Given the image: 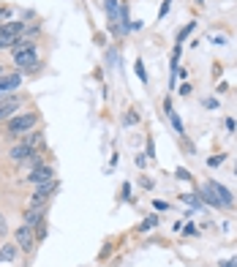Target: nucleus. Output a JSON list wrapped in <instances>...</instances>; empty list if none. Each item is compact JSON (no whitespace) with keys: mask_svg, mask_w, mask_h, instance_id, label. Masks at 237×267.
<instances>
[{"mask_svg":"<svg viewBox=\"0 0 237 267\" xmlns=\"http://www.w3.org/2000/svg\"><path fill=\"white\" fill-rule=\"evenodd\" d=\"M175 175L180 177V180H194V177H191V172H188V169H183V166H177V169H175Z\"/></svg>","mask_w":237,"mask_h":267,"instance_id":"nucleus-27","label":"nucleus"},{"mask_svg":"<svg viewBox=\"0 0 237 267\" xmlns=\"http://www.w3.org/2000/svg\"><path fill=\"white\" fill-rule=\"evenodd\" d=\"M166 115H169V123L175 126V134H180V136H183V134H186V126H183L180 118H177V112L172 109V112H166Z\"/></svg>","mask_w":237,"mask_h":267,"instance_id":"nucleus-16","label":"nucleus"},{"mask_svg":"<svg viewBox=\"0 0 237 267\" xmlns=\"http://www.w3.org/2000/svg\"><path fill=\"white\" fill-rule=\"evenodd\" d=\"M128 196H131V183H123V188H120V199H123V202H131Z\"/></svg>","mask_w":237,"mask_h":267,"instance_id":"nucleus-25","label":"nucleus"},{"mask_svg":"<svg viewBox=\"0 0 237 267\" xmlns=\"http://www.w3.org/2000/svg\"><path fill=\"white\" fill-rule=\"evenodd\" d=\"M235 129H237V123H235L232 118H229V120H227V131H235Z\"/></svg>","mask_w":237,"mask_h":267,"instance_id":"nucleus-34","label":"nucleus"},{"mask_svg":"<svg viewBox=\"0 0 237 267\" xmlns=\"http://www.w3.org/2000/svg\"><path fill=\"white\" fill-rule=\"evenodd\" d=\"M194 27H196V22H188V25L180 30V36H177V41H186V38L191 36V30H194Z\"/></svg>","mask_w":237,"mask_h":267,"instance_id":"nucleus-23","label":"nucleus"},{"mask_svg":"<svg viewBox=\"0 0 237 267\" xmlns=\"http://www.w3.org/2000/svg\"><path fill=\"white\" fill-rule=\"evenodd\" d=\"M22 101H25V98H22L19 93H11V96L0 98V123H5V120L14 118V115L22 109Z\"/></svg>","mask_w":237,"mask_h":267,"instance_id":"nucleus-4","label":"nucleus"},{"mask_svg":"<svg viewBox=\"0 0 237 267\" xmlns=\"http://www.w3.org/2000/svg\"><path fill=\"white\" fill-rule=\"evenodd\" d=\"M235 175H237V166H235Z\"/></svg>","mask_w":237,"mask_h":267,"instance_id":"nucleus-37","label":"nucleus"},{"mask_svg":"<svg viewBox=\"0 0 237 267\" xmlns=\"http://www.w3.org/2000/svg\"><path fill=\"white\" fill-rule=\"evenodd\" d=\"M5 74H8V71H5V66L0 63V77H5Z\"/></svg>","mask_w":237,"mask_h":267,"instance_id":"nucleus-35","label":"nucleus"},{"mask_svg":"<svg viewBox=\"0 0 237 267\" xmlns=\"http://www.w3.org/2000/svg\"><path fill=\"white\" fill-rule=\"evenodd\" d=\"M38 49V44L33 41V38H16L14 41V46H11V55H19V52H36Z\"/></svg>","mask_w":237,"mask_h":267,"instance_id":"nucleus-13","label":"nucleus"},{"mask_svg":"<svg viewBox=\"0 0 237 267\" xmlns=\"http://www.w3.org/2000/svg\"><path fill=\"white\" fill-rule=\"evenodd\" d=\"M196 3H199V5H202V3H205V0H196Z\"/></svg>","mask_w":237,"mask_h":267,"instance_id":"nucleus-36","label":"nucleus"},{"mask_svg":"<svg viewBox=\"0 0 237 267\" xmlns=\"http://www.w3.org/2000/svg\"><path fill=\"white\" fill-rule=\"evenodd\" d=\"M25 180L30 185H44V183H49V180H55V169H52L49 164H41V166H36V169H30V175Z\"/></svg>","mask_w":237,"mask_h":267,"instance_id":"nucleus-5","label":"nucleus"},{"mask_svg":"<svg viewBox=\"0 0 237 267\" xmlns=\"http://www.w3.org/2000/svg\"><path fill=\"white\" fill-rule=\"evenodd\" d=\"M155 226H158V216H147L139 226H136V232H150V229H155Z\"/></svg>","mask_w":237,"mask_h":267,"instance_id":"nucleus-17","label":"nucleus"},{"mask_svg":"<svg viewBox=\"0 0 237 267\" xmlns=\"http://www.w3.org/2000/svg\"><path fill=\"white\" fill-rule=\"evenodd\" d=\"M30 153H33V147H27L25 142H19V144H14V147L8 150V158L14 161V164H25V161L30 158Z\"/></svg>","mask_w":237,"mask_h":267,"instance_id":"nucleus-11","label":"nucleus"},{"mask_svg":"<svg viewBox=\"0 0 237 267\" xmlns=\"http://www.w3.org/2000/svg\"><path fill=\"white\" fill-rule=\"evenodd\" d=\"M57 188H60L57 177L49 180V183H44V185H36V191H33V196H30V202H27V207H47L49 199L57 194Z\"/></svg>","mask_w":237,"mask_h":267,"instance_id":"nucleus-2","label":"nucleus"},{"mask_svg":"<svg viewBox=\"0 0 237 267\" xmlns=\"http://www.w3.org/2000/svg\"><path fill=\"white\" fill-rule=\"evenodd\" d=\"M210 41H213V44H224L227 38H224V36H210Z\"/></svg>","mask_w":237,"mask_h":267,"instance_id":"nucleus-33","label":"nucleus"},{"mask_svg":"<svg viewBox=\"0 0 237 267\" xmlns=\"http://www.w3.org/2000/svg\"><path fill=\"white\" fill-rule=\"evenodd\" d=\"M5 235H8V224H5V216L0 213V240H3Z\"/></svg>","mask_w":237,"mask_h":267,"instance_id":"nucleus-26","label":"nucleus"},{"mask_svg":"<svg viewBox=\"0 0 237 267\" xmlns=\"http://www.w3.org/2000/svg\"><path fill=\"white\" fill-rule=\"evenodd\" d=\"M22 142H25L27 147H33V150H36V147H44V131H36V129L27 131L25 136H22Z\"/></svg>","mask_w":237,"mask_h":267,"instance_id":"nucleus-14","label":"nucleus"},{"mask_svg":"<svg viewBox=\"0 0 237 267\" xmlns=\"http://www.w3.org/2000/svg\"><path fill=\"white\" fill-rule=\"evenodd\" d=\"M14 243H16V248H19L22 254H30L33 248H36V229L27 226V224H19L14 229Z\"/></svg>","mask_w":237,"mask_h":267,"instance_id":"nucleus-3","label":"nucleus"},{"mask_svg":"<svg viewBox=\"0 0 237 267\" xmlns=\"http://www.w3.org/2000/svg\"><path fill=\"white\" fill-rule=\"evenodd\" d=\"M123 123H125V126H136V123H139V112H136V109L131 107L128 112L123 115Z\"/></svg>","mask_w":237,"mask_h":267,"instance_id":"nucleus-18","label":"nucleus"},{"mask_svg":"<svg viewBox=\"0 0 237 267\" xmlns=\"http://www.w3.org/2000/svg\"><path fill=\"white\" fill-rule=\"evenodd\" d=\"M8 14H11L8 5H0V25H3V22H8Z\"/></svg>","mask_w":237,"mask_h":267,"instance_id":"nucleus-29","label":"nucleus"},{"mask_svg":"<svg viewBox=\"0 0 237 267\" xmlns=\"http://www.w3.org/2000/svg\"><path fill=\"white\" fill-rule=\"evenodd\" d=\"M19 85H22V74L19 71H11V74H5V77H0V98L11 96Z\"/></svg>","mask_w":237,"mask_h":267,"instance_id":"nucleus-7","label":"nucleus"},{"mask_svg":"<svg viewBox=\"0 0 237 267\" xmlns=\"http://www.w3.org/2000/svg\"><path fill=\"white\" fill-rule=\"evenodd\" d=\"M16 254H19V248H16V243H3L0 246V265H8L16 259Z\"/></svg>","mask_w":237,"mask_h":267,"instance_id":"nucleus-12","label":"nucleus"},{"mask_svg":"<svg viewBox=\"0 0 237 267\" xmlns=\"http://www.w3.org/2000/svg\"><path fill=\"white\" fill-rule=\"evenodd\" d=\"M210 188H213V194L218 196V205H221V210H232V207H235V196H232V191H229L227 185L216 183V180L210 183Z\"/></svg>","mask_w":237,"mask_h":267,"instance_id":"nucleus-6","label":"nucleus"},{"mask_svg":"<svg viewBox=\"0 0 237 267\" xmlns=\"http://www.w3.org/2000/svg\"><path fill=\"white\" fill-rule=\"evenodd\" d=\"M14 57V66L16 68H38V55L36 52H19V55H11Z\"/></svg>","mask_w":237,"mask_h":267,"instance_id":"nucleus-10","label":"nucleus"},{"mask_svg":"<svg viewBox=\"0 0 237 267\" xmlns=\"http://www.w3.org/2000/svg\"><path fill=\"white\" fill-rule=\"evenodd\" d=\"M134 71H136V77H139L142 82L147 85V71H144V63H142V57H136V63H134Z\"/></svg>","mask_w":237,"mask_h":267,"instance_id":"nucleus-20","label":"nucleus"},{"mask_svg":"<svg viewBox=\"0 0 237 267\" xmlns=\"http://www.w3.org/2000/svg\"><path fill=\"white\" fill-rule=\"evenodd\" d=\"M180 96H191V85H188V82L180 85Z\"/></svg>","mask_w":237,"mask_h":267,"instance_id":"nucleus-31","label":"nucleus"},{"mask_svg":"<svg viewBox=\"0 0 237 267\" xmlns=\"http://www.w3.org/2000/svg\"><path fill=\"white\" fill-rule=\"evenodd\" d=\"M16 38H8V36H0V52H5V49H11L14 46Z\"/></svg>","mask_w":237,"mask_h":267,"instance_id":"nucleus-24","label":"nucleus"},{"mask_svg":"<svg viewBox=\"0 0 237 267\" xmlns=\"http://www.w3.org/2000/svg\"><path fill=\"white\" fill-rule=\"evenodd\" d=\"M202 107H205V109H218V98H205Z\"/></svg>","mask_w":237,"mask_h":267,"instance_id":"nucleus-28","label":"nucleus"},{"mask_svg":"<svg viewBox=\"0 0 237 267\" xmlns=\"http://www.w3.org/2000/svg\"><path fill=\"white\" fill-rule=\"evenodd\" d=\"M107 3V14H109V19H115V16L120 14V8H118V0H104Z\"/></svg>","mask_w":237,"mask_h":267,"instance_id":"nucleus-21","label":"nucleus"},{"mask_svg":"<svg viewBox=\"0 0 237 267\" xmlns=\"http://www.w3.org/2000/svg\"><path fill=\"white\" fill-rule=\"evenodd\" d=\"M224 161H227V153H218V155H213V158H207V166L213 169V166H221Z\"/></svg>","mask_w":237,"mask_h":267,"instance_id":"nucleus-22","label":"nucleus"},{"mask_svg":"<svg viewBox=\"0 0 237 267\" xmlns=\"http://www.w3.org/2000/svg\"><path fill=\"white\" fill-rule=\"evenodd\" d=\"M44 216H47V207H25V210H22V224L36 226V224L44 221Z\"/></svg>","mask_w":237,"mask_h":267,"instance_id":"nucleus-8","label":"nucleus"},{"mask_svg":"<svg viewBox=\"0 0 237 267\" xmlns=\"http://www.w3.org/2000/svg\"><path fill=\"white\" fill-rule=\"evenodd\" d=\"M136 166H147V155H136Z\"/></svg>","mask_w":237,"mask_h":267,"instance_id":"nucleus-32","label":"nucleus"},{"mask_svg":"<svg viewBox=\"0 0 237 267\" xmlns=\"http://www.w3.org/2000/svg\"><path fill=\"white\" fill-rule=\"evenodd\" d=\"M199 199H205V205H210V207H221V205H218V196L213 194V188H210V183H205V185H202Z\"/></svg>","mask_w":237,"mask_h":267,"instance_id":"nucleus-15","label":"nucleus"},{"mask_svg":"<svg viewBox=\"0 0 237 267\" xmlns=\"http://www.w3.org/2000/svg\"><path fill=\"white\" fill-rule=\"evenodd\" d=\"M218 267H237V257H232V259H224V262H218Z\"/></svg>","mask_w":237,"mask_h":267,"instance_id":"nucleus-30","label":"nucleus"},{"mask_svg":"<svg viewBox=\"0 0 237 267\" xmlns=\"http://www.w3.org/2000/svg\"><path fill=\"white\" fill-rule=\"evenodd\" d=\"M186 205H191V207H196V210H202V202H199V194H183L180 196Z\"/></svg>","mask_w":237,"mask_h":267,"instance_id":"nucleus-19","label":"nucleus"},{"mask_svg":"<svg viewBox=\"0 0 237 267\" xmlns=\"http://www.w3.org/2000/svg\"><path fill=\"white\" fill-rule=\"evenodd\" d=\"M36 126H38V112H36V109L16 112L11 120H5V131H8V136H22V134L33 131Z\"/></svg>","mask_w":237,"mask_h":267,"instance_id":"nucleus-1","label":"nucleus"},{"mask_svg":"<svg viewBox=\"0 0 237 267\" xmlns=\"http://www.w3.org/2000/svg\"><path fill=\"white\" fill-rule=\"evenodd\" d=\"M25 33V19H11L0 25V36H8V38H19Z\"/></svg>","mask_w":237,"mask_h":267,"instance_id":"nucleus-9","label":"nucleus"}]
</instances>
